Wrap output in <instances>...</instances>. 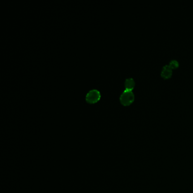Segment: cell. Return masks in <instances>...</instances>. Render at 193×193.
Wrapping results in <instances>:
<instances>
[{"label":"cell","mask_w":193,"mask_h":193,"mask_svg":"<svg viewBox=\"0 0 193 193\" xmlns=\"http://www.w3.org/2000/svg\"><path fill=\"white\" fill-rule=\"evenodd\" d=\"M135 96L131 90H124L120 97V100L121 104L125 106L131 104L134 100Z\"/></svg>","instance_id":"cell-1"},{"label":"cell","mask_w":193,"mask_h":193,"mask_svg":"<svg viewBox=\"0 0 193 193\" xmlns=\"http://www.w3.org/2000/svg\"><path fill=\"white\" fill-rule=\"evenodd\" d=\"M169 66L172 68V69H176L179 66V62L175 60H172L170 61Z\"/></svg>","instance_id":"cell-5"},{"label":"cell","mask_w":193,"mask_h":193,"mask_svg":"<svg viewBox=\"0 0 193 193\" xmlns=\"http://www.w3.org/2000/svg\"><path fill=\"white\" fill-rule=\"evenodd\" d=\"M172 75V69L169 65H165L162 69L161 76L164 79L171 77Z\"/></svg>","instance_id":"cell-3"},{"label":"cell","mask_w":193,"mask_h":193,"mask_svg":"<svg viewBox=\"0 0 193 193\" xmlns=\"http://www.w3.org/2000/svg\"><path fill=\"white\" fill-rule=\"evenodd\" d=\"M135 81L134 80V79L132 78H127L125 82V89L127 90H131L134 88V87L135 86Z\"/></svg>","instance_id":"cell-4"},{"label":"cell","mask_w":193,"mask_h":193,"mask_svg":"<svg viewBox=\"0 0 193 193\" xmlns=\"http://www.w3.org/2000/svg\"><path fill=\"white\" fill-rule=\"evenodd\" d=\"M100 97H101L100 92L98 89H91L86 94V100L88 103L93 104L96 103L99 100H100Z\"/></svg>","instance_id":"cell-2"}]
</instances>
